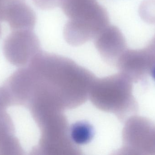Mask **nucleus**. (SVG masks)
<instances>
[{
    "label": "nucleus",
    "instance_id": "1",
    "mask_svg": "<svg viewBox=\"0 0 155 155\" xmlns=\"http://www.w3.org/2000/svg\"><path fill=\"white\" fill-rule=\"evenodd\" d=\"M34 96L64 111L86 102L96 77L70 58L40 51L31 60Z\"/></svg>",
    "mask_w": 155,
    "mask_h": 155
},
{
    "label": "nucleus",
    "instance_id": "2",
    "mask_svg": "<svg viewBox=\"0 0 155 155\" xmlns=\"http://www.w3.org/2000/svg\"><path fill=\"white\" fill-rule=\"evenodd\" d=\"M64 111L46 109L35 114L41 131L39 150L45 155H79L82 151L71 139Z\"/></svg>",
    "mask_w": 155,
    "mask_h": 155
},
{
    "label": "nucleus",
    "instance_id": "3",
    "mask_svg": "<svg viewBox=\"0 0 155 155\" xmlns=\"http://www.w3.org/2000/svg\"><path fill=\"white\" fill-rule=\"evenodd\" d=\"M130 90L129 83L122 74L96 78L88 99L98 110L121 118L129 106Z\"/></svg>",
    "mask_w": 155,
    "mask_h": 155
},
{
    "label": "nucleus",
    "instance_id": "4",
    "mask_svg": "<svg viewBox=\"0 0 155 155\" xmlns=\"http://www.w3.org/2000/svg\"><path fill=\"white\" fill-rule=\"evenodd\" d=\"M60 6L68 18L66 24L82 33H95L109 22L106 10L97 0H62Z\"/></svg>",
    "mask_w": 155,
    "mask_h": 155
},
{
    "label": "nucleus",
    "instance_id": "5",
    "mask_svg": "<svg viewBox=\"0 0 155 155\" xmlns=\"http://www.w3.org/2000/svg\"><path fill=\"white\" fill-rule=\"evenodd\" d=\"M3 51L11 62H25L41 51L40 41L33 30H15L5 40Z\"/></svg>",
    "mask_w": 155,
    "mask_h": 155
},
{
    "label": "nucleus",
    "instance_id": "6",
    "mask_svg": "<svg viewBox=\"0 0 155 155\" xmlns=\"http://www.w3.org/2000/svg\"><path fill=\"white\" fill-rule=\"evenodd\" d=\"M95 46L102 58L108 63H116L125 50L126 42L116 26L108 25L94 38Z\"/></svg>",
    "mask_w": 155,
    "mask_h": 155
},
{
    "label": "nucleus",
    "instance_id": "7",
    "mask_svg": "<svg viewBox=\"0 0 155 155\" xmlns=\"http://www.w3.org/2000/svg\"><path fill=\"white\" fill-rule=\"evenodd\" d=\"M36 17L33 9L25 2L18 4L7 16L8 22L12 31L20 30H33Z\"/></svg>",
    "mask_w": 155,
    "mask_h": 155
},
{
    "label": "nucleus",
    "instance_id": "8",
    "mask_svg": "<svg viewBox=\"0 0 155 155\" xmlns=\"http://www.w3.org/2000/svg\"><path fill=\"white\" fill-rule=\"evenodd\" d=\"M69 133L72 142L78 147L89 143L95 134L94 127L85 121H78L72 124L70 126Z\"/></svg>",
    "mask_w": 155,
    "mask_h": 155
},
{
    "label": "nucleus",
    "instance_id": "9",
    "mask_svg": "<svg viewBox=\"0 0 155 155\" xmlns=\"http://www.w3.org/2000/svg\"><path fill=\"white\" fill-rule=\"evenodd\" d=\"M25 0H0V21L5 22L9 13L18 4Z\"/></svg>",
    "mask_w": 155,
    "mask_h": 155
},
{
    "label": "nucleus",
    "instance_id": "10",
    "mask_svg": "<svg viewBox=\"0 0 155 155\" xmlns=\"http://www.w3.org/2000/svg\"><path fill=\"white\" fill-rule=\"evenodd\" d=\"M34 3L43 10H49L60 6L62 0H32Z\"/></svg>",
    "mask_w": 155,
    "mask_h": 155
},
{
    "label": "nucleus",
    "instance_id": "11",
    "mask_svg": "<svg viewBox=\"0 0 155 155\" xmlns=\"http://www.w3.org/2000/svg\"><path fill=\"white\" fill-rule=\"evenodd\" d=\"M149 46L152 50H155V36L152 40L151 44L149 45Z\"/></svg>",
    "mask_w": 155,
    "mask_h": 155
},
{
    "label": "nucleus",
    "instance_id": "12",
    "mask_svg": "<svg viewBox=\"0 0 155 155\" xmlns=\"http://www.w3.org/2000/svg\"><path fill=\"white\" fill-rule=\"evenodd\" d=\"M1 34H2V28H1V25H0V37H1Z\"/></svg>",
    "mask_w": 155,
    "mask_h": 155
},
{
    "label": "nucleus",
    "instance_id": "13",
    "mask_svg": "<svg viewBox=\"0 0 155 155\" xmlns=\"http://www.w3.org/2000/svg\"><path fill=\"white\" fill-rule=\"evenodd\" d=\"M154 75L155 78V71H154Z\"/></svg>",
    "mask_w": 155,
    "mask_h": 155
}]
</instances>
